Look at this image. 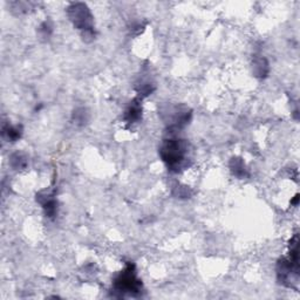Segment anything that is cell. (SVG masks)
Instances as JSON below:
<instances>
[{
  "mask_svg": "<svg viewBox=\"0 0 300 300\" xmlns=\"http://www.w3.org/2000/svg\"><path fill=\"white\" fill-rule=\"evenodd\" d=\"M159 156L170 171L178 172L187 167L188 145L184 140L167 139L159 148Z\"/></svg>",
  "mask_w": 300,
  "mask_h": 300,
  "instance_id": "obj_1",
  "label": "cell"
},
{
  "mask_svg": "<svg viewBox=\"0 0 300 300\" xmlns=\"http://www.w3.org/2000/svg\"><path fill=\"white\" fill-rule=\"evenodd\" d=\"M69 20L73 22L75 28L82 33V38L86 41L94 39V20L93 15L89 11L88 6L84 2H73L67 8Z\"/></svg>",
  "mask_w": 300,
  "mask_h": 300,
  "instance_id": "obj_2",
  "label": "cell"
},
{
  "mask_svg": "<svg viewBox=\"0 0 300 300\" xmlns=\"http://www.w3.org/2000/svg\"><path fill=\"white\" fill-rule=\"evenodd\" d=\"M114 290L119 292L120 295H129L134 296L140 293L142 289L141 280L137 278L135 265L133 263H128L126 265L123 271L117 274L114 279Z\"/></svg>",
  "mask_w": 300,
  "mask_h": 300,
  "instance_id": "obj_3",
  "label": "cell"
},
{
  "mask_svg": "<svg viewBox=\"0 0 300 300\" xmlns=\"http://www.w3.org/2000/svg\"><path fill=\"white\" fill-rule=\"evenodd\" d=\"M37 200L43 206L45 215L49 218H54L57 213V202L54 195L50 193H40L37 195Z\"/></svg>",
  "mask_w": 300,
  "mask_h": 300,
  "instance_id": "obj_4",
  "label": "cell"
},
{
  "mask_svg": "<svg viewBox=\"0 0 300 300\" xmlns=\"http://www.w3.org/2000/svg\"><path fill=\"white\" fill-rule=\"evenodd\" d=\"M142 117V106L139 99H134V100L128 104L123 114L124 122L128 124H133L139 122L140 119Z\"/></svg>",
  "mask_w": 300,
  "mask_h": 300,
  "instance_id": "obj_5",
  "label": "cell"
},
{
  "mask_svg": "<svg viewBox=\"0 0 300 300\" xmlns=\"http://www.w3.org/2000/svg\"><path fill=\"white\" fill-rule=\"evenodd\" d=\"M252 68H253L254 76L259 79H264L269 75L270 66L267 60L263 56H256L252 62Z\"/></svg>",
  "mask_w": 300,
  "mask_h": 300,
  "instance_id": "obj_6",
  "label": "cell"
},
{
  "mask_svg": "<svg viewBox=\"0 0 300 300\" xmlns=\"http://www.w3.org/2000/svg\"><path fill=\"white\" fill-rule=\"evenodd\" d=\"M1 135L6 141L8 142H17L22 135V127L12 126V124H4L1 129Z\"/></svg>",
  "mask_w": 300,
  "mask_h": 300,
  "instance_id": "obj_7",
  "label": "cell"
},
{
  "mask_svg": "<svg viewBox=\"0 0 300 300\" xmlns=\"http://www.w3.org/2000/svg\"><path fill=\"white\" fill-rule=\"evenodd\" d=\"M229 167L230 170H231V172L236 177L244 178L248 176L247 165H245L244 161L241 157H232L231 161H230Z\"/></svg>",
  "mask_w": 300,
  "mask_h": 300,
  "instance_id": "obj_8",
  "label": "cell"
},
{
  "mask_svg": "<svg viewBox=\"0 0 300 300\" xmlns=\"http://www.w3.org/2000/svg\"><path fill=\"white\" fill-rule=\"evenodd\" d=\"M9 163L15 170H21V169L26 168L27 157L22 152H14L9 158Z\"/></svg>",
  "mask_w": 300,
  "mask_h": 300,
  "instance_id": "obj_9",
  "label": "cell"
},
{
  "mask_svg": "<svg viewBox=\"0 0 300 300\" xmlns=\"http://www.w3.org/2000/svg\"><path fill=\"white\" fill-rule=\"evenodd\" d=\"M88 119L89 114L87 113V109H85V108H78V109H75L74 113H73V120H74V122L79 124V126H85V124L88 122Z\"/></svg>",
  "mask_w": 300,
  "mask_h": 300,
  "instance_id": "obj_10",
  "label": "cell"
},
{
  "mask_svg": "<svg viewBox=\"0 0 300 300\" xmlns=\"http://www.w3.org/2000/svg\"><path fill=\"white\" fill-rule=\"evenodd\" d=\"M52 32L53 26L50 21H44L39 26V28H38V33H39V36L43 40L50 39V37L52 36Z\"/></svg>",
  "mask_w": 300,
  "mask_h": 300,
  "instance_id": "obj_11",
  "label": "cell"
},
{
  "mask_svg": "<svg viewBox=\"0 0 300 300\" xmlns=\"http://www.w3.org/2000/svg\"><path fill=\"white\" fill-rule=\"evenodd\" d=\"M154 89H155V86L149 81H143L140 85H137V87H136L137 93H139V95H141L142 98L148 97V95H150L152 92H154Z\"/></svg>",
  "mask_w": 300,
  "mask_h": 300,
  "instance_id": "obj_12",
  "label": "cell"
},
{
  "mask_svg": "<svg viewBox=\"0 0 300 300\" xmlns=\"http://www.w3.org/2000/svg\"><path fill=\"white\" fill-rule=\"evenodd\" d=\"M174 195L175 196L180 197V199H189V197L191 196V191L188 187H177L175 188V191H174Z\"/></svg>",
  "mask_w": 300,
  "mask_h": 300,
  "instance_id": "obj_13",
  "label": "cell"
}]
</instances>
